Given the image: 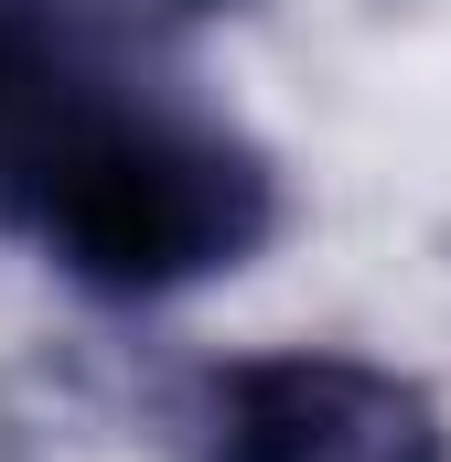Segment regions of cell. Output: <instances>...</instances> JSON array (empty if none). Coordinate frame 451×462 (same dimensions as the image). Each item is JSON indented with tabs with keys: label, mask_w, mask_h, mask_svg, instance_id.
<instances>
[{
	"label": "cell",
	"mask_w": 451,
	"mask_h": 462,
	"mask_svg": "<svg viewBox=\"0 0 451 462\" xmlns=\"http://www.w3.org/2000/svg\"><path fill=\"white\" fill-rule=\"evenodd\" d=\"M0 205L54 226L87 280L140 291L226 258L258 226V172L216 140L87 108L76 76L22 22H0Z\"/></svg>",
	"instance_id": "1"
},
{
	"label": "cell",
	"mask_w": 451,
	"mask_h": 462,
	"mask_svg": "<svg viewBox=\"0 0 451 462\" xmlns=\"http://www.w3.org/2000/svg\"><path fill=\"white\" fill-rule=\"evenodd\" d=\"M226 420V462H430L419 409L354 365H258Z\"/></svg>",
	"instance_id": "2"
}]
</instances>
